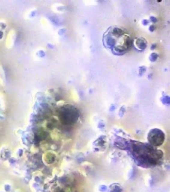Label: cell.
<instances>
[{"label": "cell", "instance_id": "1", "mask_svg": "<svg viewBox=\"0 0 170 192\" xmlns=\"http://www.w3.org/2000/svg\"><path fill=\"white\" fill-rule=\"evenodd\" d=\"M105 43L116 53H124L131 45V38L128 33L118 27L110 29L105 37Z\"/></svg>", "mask_w": 170, "mask_h": 192}, {"label": "cell", "instance_id": "2", "mask_svg": "<svg viewBox=\"0 0 170 192\" xmlns=\"http://www.w3.org/2000/svg\"><path fill=\"white\" fill-rule=\"evenodd\" d=\"M59 114L61 121L64 124H74L78 119V113L77 109L69 105L63 106L60 109Z\"/></svg>", "mask_w": 170, "mask_h": 192}, {"label": "cell", "instance_id": "3", "mask_svg": "<svg viewBox=\"0 0 170 192\" xmlns=\"http://www.w3.org/2000/svg\"><path fill=\"white\" fill-rule=\"evenodd\" d=\"M147 139L151 145L154 146H159L162 145L165 140V134L162 130L158 129H153L149 132Z\"/></svg>", "mask_w": 170, "mask_h": 192}, {"label": "cell", "instance_id": "4", "mask_svg": "<svg viewBox=\"0 0 170 192\" xmlns=\"http://www.w3.org/2000/svg\"><path fill=\"white\" fill-rule=\"evenodd\" d=\"M123 190L121 185L118 184H113L110 185L108 192H122Z\"/></svg>", "mask_w": 170, "mask_h": 192}, {"label": "cell", "instance_id": "5", "mask_svg": "<svg viewBox=\"0 0 170 192\" xmlns=\"http://www.w3.org/2000/svg\"><path fill=\"white\" fill-rule=\"evenodd\" d=\"M6 78H5V74L4 69L0 65V84L4 85L5 83Z\"/></svg>", "mask_w": 170, "mask_h": 192}, {"label": "cell", "instance_id": "6", "mask_svg": "<svg viewBox=\"0 0 170 192\" xmlns=\"http://www.w3.org/2000/svg\"><path fill=\"white\" fill-rule=\"evenodd\" d=\"M99 191H101V192H105L107 191V189H108V187H107L106 185H101L99 186Z\"/></svg>", "mask_w": 170, "mask_h": 192}, {"label": "cell", "instance_id": "7", "mask_svg": "<svg viewBox=\"0 0 170 192\" xmlns=\"http://www.w3.org/2000/svg\"><path fill=\"white\" fill-rule=\"evenodd\" d=\"M6 24L5 23H4V22H0V29L2 30H4L5 28H6Z\"/></svg>", "mask_w": 170, "mask_h": 192}, {"label": "cell", "instance_id": "8", "mask_svg": "<svg viewBox=\"0 0 170 192\" xmlns=\"http://www.w3.org/2000/svg\"><path fill=\"white\" fill-rule=\"evenodd\" d=\"M3 106H4V101H3L2 97H0V108H2Z\"/></svg>", "mask_w": 170, "mask_h": 192}, {"label": "cell", "instance_id": "9", "mask_svg": "<svg viewBox=\"0 0 170 192\" xmlns=\"http://www.w3.org/2000/svg\"><path fill=\"white\" fill-rule=\"evenodd\" d=\"M56 192H64V191H62V190H58V191H56Z\"/></svg>", "mask_w": 170, "mask_h": 192}]
</instances>
